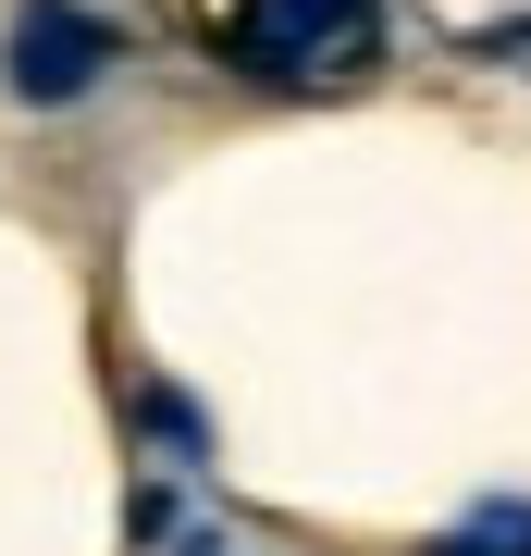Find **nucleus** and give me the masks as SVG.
<instances>
[{
	"mask_svg": "<svg viewBox=\"0 0 531 556\" xmlns=\"http://www.w3.org/2000/svg\"><path fill=\"white\" fill-rule=\"evenodd\" d=\"M433 556H531V507H519V495H494L482 519H457Z\"/></svg>",
	"mask_w": 531,
	"mask_h": 556,
	"instance_id": "7ed1b4c3",
	"label": "nucleus"
},
{
	"mask_svg": "<svg viewBox=\"0 0 531 556\" xmlns=\"http://www.w3.org/2000/svg\"><path fill=\"white\" fill-rule=\"evenodd\" d=\"M371 38V0H260L248 13V62L260 75H321Z\"/></svg>",
	"mask_w": 531,
	"mask_h": 556,
	"instance_id": "f03ea898",
	"label": "nucleus"
},
{
	"mask_svg": "<svg viewBox=\"0 0 531 556\" xmlns=\"http://www.w3.org/2000/svg\"><path fill=\"white\" fill-rule=\"evenodd\" d=\"M137 420H149L161 445H186V457L211 445V420H198V396H174V383H149V396H137Z\"/></svg>",
	"mask_w": 531,
	"mask_h": 556,
	"instance_id": "20e7f679",
	"label": "nucleus"
},
{
	"mask_svg": "<svg viewBox=\"0 0 531 556\" xmlns=\"http://www.w3.org/2000/svg\"><path fill=\"white\" fill-rule=\"evenodd\" d=\"M99 75H112V25H99L87 0H25V13H13V38H0V87H13L25 112H75Z\"/></svg>",
	"mask_w": 531,
	"mask_h": 556,
	"instance_id": "f257e3e1",
	"label": "nucleus"
}]
</instances>
